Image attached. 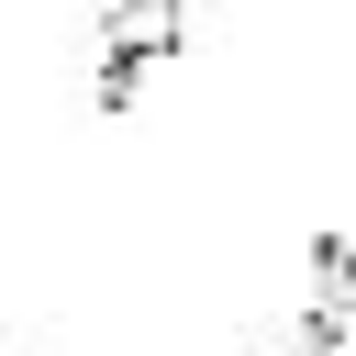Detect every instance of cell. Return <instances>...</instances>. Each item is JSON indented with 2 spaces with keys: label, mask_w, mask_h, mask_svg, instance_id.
<instances>
[{
  "label": "cell",
  "mask_w": 356,
  "mask_h": 356,
  "mask_svg": "<svg viewBox=\"0 0 356 356\" xmlns=\"http://www.w3.org/2000/svg\"><path fill=\"white\" fill-rule=\"evenodd\" d=\"M178 44H189V0H111L100 11V111H122L134 78L156 56H178Z\"/></svg>",
  "instance_id": "obj_1"
}]
</instances>
